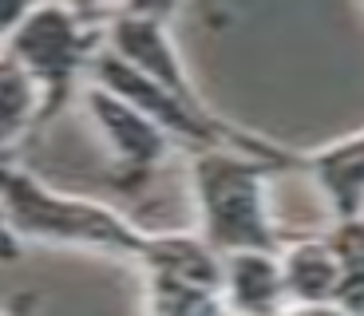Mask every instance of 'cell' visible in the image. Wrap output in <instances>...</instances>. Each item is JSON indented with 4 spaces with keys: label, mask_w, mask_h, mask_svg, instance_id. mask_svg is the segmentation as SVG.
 <instances>
[{
    "label": "cell",
    "mask_w": 364,
    "mask_h": 316,
    "mask_svg": "<svg viewBox=\"0 0 364 316\" xmlns=\"http://www.w3.org/2000/svg\"><path fill=\"white\" fill-rule=\"evenodd\" d=\"M282 170H301V154L262 158L226 146L186 151L191 198L198 214V237L218 253H282L285 237L269 209V178Z\"/></svg>",
    "instance_id": "6da1fadb"
},
{
    "label": "cell",
    "mask_w": 364,
    "mask_h": 316,
    "mask_svg": "<svg viewBox=\"0 0 364 316\" xmlns=\"http://www.w3.org/2000/svg\"><path fill=\"white\" fill-rule=\"evenodd\" d=\"M0 229L16 241L91 249L131 265H143L155 245V229L139 226L123 209L55 190L12 163H0Z\"/></svg>",
    "instance_id": "7a4b0ae2"
},
{
    "label": "cell",
    "mask_w": 364,
    "mask_h": 316,
    "mask_svg": "<svg viewBox=\"0 0 364 316\" xmlns=\"http://www.w3.org/2000/svg\"><path fill=\"white\" fill-rule=\"evenodd\" d=\"M103 20L107 9H75V4H28L16 28L9 32L0 52L16 63L36 87L44 131L72 99H80L83 83L91 75V60L103 48Z\"/></svg>",
    "instance_id": "3957f363"
},
{
    "label": "cell",
    "mask_w": 364,
    "mask_h": 316,
    "mask_svg": "<svg viewBox=\"0 0 364 316\" xmlns=\"http://www.w3.org/2000/svg\"><path fill=\"white\" fill-rule=\"evenodd\" d=\"M80 103L111 151V182L119 190L139 194L159 174V166L174 154V138L166 131H159L146 115H139L131 103H123L119 95L103 91L91 80L83 83Z\"/></svg>",
    "instance_id": "277c9868"
},
{
    "label": "cell",
    "mask_w": 364,
    "mask_h": 316,
    "mask_svg": "<svg viewBox=\"0 0 364 316\" xmlns=\"http://www.w3.org/2000/svg\"><path fill=\"white\" fill-rule=\"evenodd\" d=\"M301 170L325 194L333 222H360L364 217V131L301 154Z\"/></svg>",
    "instance_id": "5b68a950"
},
{
    "label": "cell",
    "mask_w": 364,
    "mask_h": 316,
    "mask_svg": "<svg viewBox=\"0 0 364 316\" xmlns=\"http://www.w3.org/2000/svg\"><path fill=\"white\" fill-rule=\"evenodd\" d=\"M222 300L230 316H282L289 308L277 253L222 257Z\"/></svg>",
    "instance_id": "8992f818"
},
{
    "label": "cell",
    "mask_w": 364,
    "mask_h": 316,
    "mask_svg": "<svg viewBox=\"0 0 364 316\" xmlns=\"http://www.w3.org/2000/svg\"><path fill=\"white\" fill-rule=\"evenodd\" d=\"M282 280L289 305H333L337 297V257L328 237H297L285 241L282 253Z\"/></svg>",
    "instance_id": "52a82bcc"
},
{
    "label": "cell",
    "mask_w": 364,
    "mask_h": 316,
    "mask_svg": "<svg viewBox=\"0 0 364 316\" xmlns=\"http://www.w3.org/2000/svg\"><path fill=\"white\" fill-rule=\"evenodd\" d=\"M143 297L146 316H230L222 289L163 277V273H143Z\"/></svg>",
    "instance_id": "ba28073f"
},
{
    "label": "cell",
    "mask_w": 364,
    "mask_h": 316,
    "mask_svg": "<svg viewBox=\"0 0 364 316\" xmlns=\"http://www.w3.org/2000/svg\"><path fill=\"white\" fill-rule=\"evenodd\" d=\"M36 119H40L36 87L28 83V75L20 72L9 55L0 52V163H4V154L20 138L32 135Z\"/></svg>",
    "instance_id": "9c48e42d"
},
{
    "label": "cell",
    "mask_w": 364,
    "mask_h": 316,
    "mask_svg": "<svg viewBox=\"0 0 364 316\" xmlns=\"http://www.w3.org/2000/svg\"><path fill=\"white\" fill-rule=\"evenodd\" d=\"M328 245L337 257V297L333 305L348 316H364V217L360 222H333Z\"/></svg>",
    "instance_id": "30bf717a"
},
{
    "label": "cell",
    "mask_w": 364,
    "mask_h": 316,
    "mask_svg": "<svg viewBox=\"0 0 364 316\" xmlns=\"http://www.w3.org/2000/svg\"><path fill=\"white\" fill-rule=\"evenodd\" d=\"M28 4H0V48H4V40H9V32L16 28V20L24 16Z\"/></svg>",
    "instance_id": "8fae6325"
},
{
    "label": "cell",
    "mask_w": 364,
    "mask_h": 316,
    "mask_svg": "<svg viewBox=\"0 0 364 316\" xmlns=\"http://www.w3.org/2000/svg\"><path fill=\"white\" fill-rule=\"evenodd\" d=\"M282 316H348L337 305H289Z\"/></svg>",
    "instance_id": "7c38bea8"
},
{
    "label": "cell",
    "mask_w": 364,
    "mask_h": 316,
    "mask_svg": "<svg viewBox=\"0 0 364 316\" xmlns=\"http://www.w3.org/2000/svg\"><path fill=\"white\" fill-rule=\"evenodd\" d=\"M0 316H12V312H4V308H0Z\"/></svg>",
    "instance_id": "4fadbf2b"
}]
</instances>
